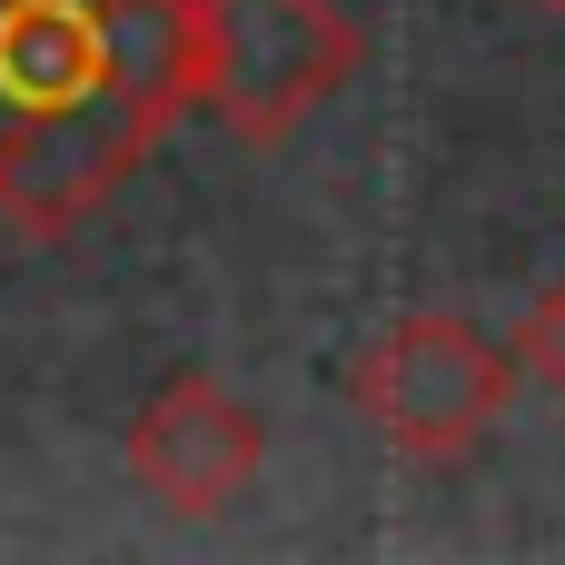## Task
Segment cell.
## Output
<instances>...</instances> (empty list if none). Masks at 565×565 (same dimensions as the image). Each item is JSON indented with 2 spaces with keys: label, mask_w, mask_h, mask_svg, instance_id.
<instances>
[{
  "label": "cell",
  "mask_w": 565,
  "mask_h": 565,
  "mask_svg": "<svg viewBox=\"0 0 565 565\" xmlns=\"http://www.w3.org/2000/svg\"><path fill=\"white\" fill-rule=\"evenodd\" d=\"M258 457H268L258 407H248L228 377H209V367H179V377L149 387V407L129 417V477H139V497H159L169 516H218V507H238L248 477H258Z\"/></svg>",
  "instance_id": "277c9868"
},
{
  "label": "cell",
  "mask_w": 565,
  "mask_h": 565,
  "mask_svg": "<svg viewBox=\"0 0 565 565\" xmlns=\"http://www.w3.org/2000/svg\"><path fill=\"white\" fill-rule=\"evenodd\" d=\"M348 70H358L348 0H199L189 109H209L248 149H278L318 99L348 89Z\"/></svg>",
  "instance_id": "7a4b0ae2"
},
{
  "label": "cell",
  "mask_w": 565,
  "mask_h": 565,
  "mask_svg": "<svg viewBox=\"0 0 565 565\" xmlns=\"http://www.w3.org/2000/svg\"><path fill=\"white\" fill-rule=\"evenodd\" d=\"M507 387H516V358H507L497 338H477L467 318H447V308L387 318V328L358 348V367H348L358 417H367L397 457H417V467L467 457V447L507 417Z\"/></svg>",
  "instance_id": "3957f363"
},
{
  "label": "cell",
  "mask_w": 565,
  "mask_h": 565,
  "mask_svg": "<svg viewBox=\"0 0 565 565\" xmlns=\"http://www.w3.org/2000/svg\"><path fill=\"white\" fill-rule=\"evenodd\" d=\"M516 348H526V367H536V377L565 397V278L536 298V308H526V338H516Z\"/></svg>",
  "instance_id": "5b68a950"
},
{
  "label": "cell",
  "mask_w": 565,
  "mask_h": 565,
  "mask_svg": "<svg viewBox=\"0 0 565 565\" xmlns=\"http://www.w3.org/2000/svg\"><path fill=\"white\" fill-rule=\"evenodd\" d=\"M199 0H0V218L70 238L189 109Z\"/></svg>",
  "instance_id": "6da1fadb"
},
{
  "label": "cell",
  "mask_w": 565,
  "mask_h": 565,
  "mask_svg": "<svg viewBox=\"0 0 565 565\" xmlns=\"http://www.w3.org/2000/svg\"><path fill=\"white\" fill-rule=\"evenodd\" d=\"M546 10H565V0H546Z\"/></svg>",
  "instance_id": "8992f818"
}]
</instances>
